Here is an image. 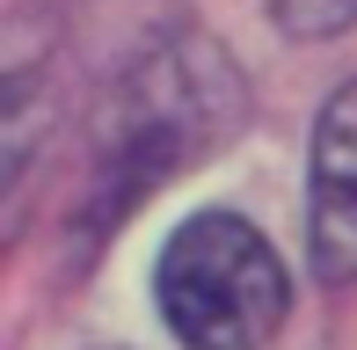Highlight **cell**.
<instances>
[{"label":"cell","instance_id":"obj_3","mask_svg":"<svg viewBox=\"0 0 357 350\" xmlns=\"http://www.w3.org/2000/svg\"><path fill=\"white\" fill-rule=\"evenodd\" d=\"M284 37H335L357 22V0H270Z\"/></svg>","mask_w":357,"mask_h":350},{"label":"cell","instance_id":"obj_1","mask_svg":"<svg viewBox=\"0 0 357 350\" xmlns=\"http://www.w3.org/2000/svg\"><path fill=\"white\" fill-rule=\"evenodd\" d=\"M291 314L278 248L241 212H197L160 248V321L190 350H263Z\"/></svg>","mask_w":357,"mask_h":350},{"label":"cell","instance_id":"obj_2","mask_svg":"<svg viewBox=\"0 0 357 350\" xmlns=\"http://www.w3.org/2000/svg\"><path fill=\"white\" fill-rule=\"evenodd\" d=\"M306 248L328 284L357 277V81L328 95L314 132V197H306Z\"/></svg>","mask_w":357,"mask_h":350}]
</instances>
